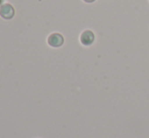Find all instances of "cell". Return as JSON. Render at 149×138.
I'll return each mask as SVG.
<instances>
[{"mask_svg":"<svg viewBox=\"0 0 149 138\" xmlns=\"http://www.w3.org/2000/svg\"><path fill=\"white\" fill-rule=\"evenodd\" d=\"M80 42L84 46H90L94 42V34L91 31H84L80 36Z\"/></svg>","mask_w":149,"mask_h":138,"instance_id":"3957f363","label":"cell"},{"mask_svg":"<svg viewBox=\"0 0 149 138\" xmlns=\"http://www.w3.org/2000/svg\"><path fill=\"white\" fill-rule=\"evenodd\" d=\"M83 1H85V2H87V3H91V2H93V1H95V0H83Z\"/></svg>","mask_w":149,"mask_h":138,"instance_id":"277c9868","label":"cell"},{"mask_svg":"<svg viewBox=\"0 0 149 138\" xmlns=\"http://www.w3.org/2000/svg\"><path fill=\"white\" fill-rule=\"evenodd\" d=\"M64 43V38H63L62 35L58 34V33H55V34H52L48 38V44H49L51 47L54 48H58L61 47Z\"/></svg>","mask_w":149,"mask_h":138,"instance_id":"7a4b0ae2","label":"cell"},{"mask_svg":"<svg viewBox=\"0 0 149 138\" xmlns=\"http://www.w3.org/2000/svg\"><path fill=\"white\" fill-rule=\"evenodd\" d=\"M0 15L4 20H10L14 16V8L10 4H2L0 6Z\"/></svg>","mask_w":149,"mask_h":138,"instance_id":"6da1fadb","label":"cell"},{"mask_svg":"<svg viewBox=\"0 0 149 138\" xmlns=\"http://www.w3.org/2000/svg\"><path fill=\"white\" fill-rule=\"evenodd\" d=\"M2 3H3V0H0V5H1Z\"/></svg>","mask_w":149,"mask_h":138,"instance_id":"5b68a950","label":"cell"}]
</instances>
